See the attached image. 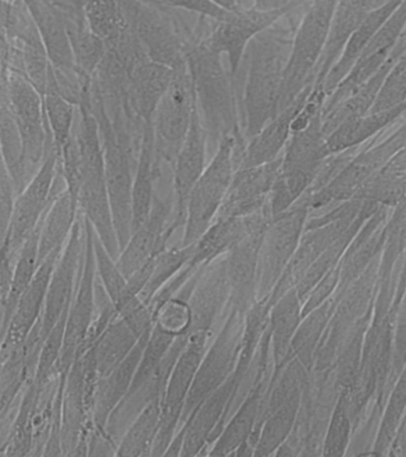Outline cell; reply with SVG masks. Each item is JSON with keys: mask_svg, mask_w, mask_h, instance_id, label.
Returning a JSON list of instances; mask_svg holds the SVG:
<instances>
[{"mask_svg": "<svg viewBox=\"0 0 406 457\" xmlns=\"http://www.w3.org/2000/svg\"><path fill=\"white\" fill-rule=\"evenodd\" d=\"M85 253L84 214L78 212L76 224L53 271L47 300L41 318L42 334L47 337L60 318L69 311L83 270Z\"/></svg>", "mask_w": 406, "mask_h": 457, "instance_id": "obj_18", "label": "cell"}, {"mask_svg": "<svg viewBox=\"0 0 406 457\" xmlns=\"http://www.w3.org/2000/svg\"><path fill=\"white\" fill-rule=\"evenodd\" d=\"M62 253H54L41 263L37 275L20 298L8 328L2 335L0 359L23 345L44 314L53 271Z\"/></svg>", "mask_w": 406, "mask_h": 457, "instance_id": "obj_25", "label": "cell"}, {"mask_svg": "<svg viewBox=\"0 0 406 457\" xmlns=\"http://www.w3.org/2000/svg\"><path fill=\"white\" fill-rule=\"evenodd\" d=\"M301 0H254L253 7L256 10L272 12V11H286L291 12Z\"/></svg>", "mask_w": 406, "mask_h": 457, "instance_id": "obj_53", "label": "cell"}, {"mask_svg": "<svg viewBox=\"0 0 406 457\" xmlns=\"http://www.w3.org/2000/svg\"><path fill=\"white\" fill-rule=\"evenodd\" d=\"M259 352V364L254 381L240 405L231 413L219 437L213 442L209 456L234 455L244 443L249 442L259 427L269 387L266 380L269 364L267 362L270 352V337L267 328L260 343Z\"/></svg>", "mask_w": 406, "mask_h": 457, "instance_id": "obj_16", "label": "cell"}, {"mask_svg": "<svg viewBox=\"0 0 406 457\" xmlns=\"http://www.w3.org/2000/svg\"><path fill=\"white\" fill-rule=\"evenodd\" d=\"M287 13L290 12H265L253 6L249 9L241 7L240 10L234 11L227 20L216 21L215 27L208 31L201 42L212 52L227 56L229 71L235 81L253 38L266 29L273 27Z\"/></svg>", "mask_w": 406, "mask_h": 457, "instance_id": "obj_17", "label": "cell"}, {"mask_svg": "<svg viewBox=\"0 0 406 457\" xmlns=\"http://www.w3.org/2000/svg\"><path fill=\"white\" fill-rule=\"evenodd\" d=\"M336 4L337 0L313 2L295 28L281 87L279 112L291 106L308 86L315 84Z\"/></svg>", "mask_w": 406, "mask_h": 457, "instance_id": "obj_7", "label": "cell"}, {"mask_svg": "<svg viewBox=\"0 0 406 457\" xmlns=\"http://www.w3.org/2000/svg\"><path fill=\"white\" fill-rule=\"evenodd\" d=\"M301 300L297 288L294 287L287 289L270 306L267 328L274 361L273 373L280 370L290 359L292 341L302 320Z\"/></svg>", "mask_w": 406, "mask_h": 457, "instance_id": "obj_31", "label": "cell"}, {"mask_svg": "<svg viewBox=\"0 0 406 457\" xmlns=\"http://www.w3.org/2000/svg\"><path fill=\"white\" fill-rule=\"evenodd\" d=\"M78 212L79 210L73 203L66 186L58 189L41 221L38 242L40 263L52 253H62L65 248L76 224Z\"/></svg>", "mask_w": 406, "mask_h": 457, "instance_id": "obj_36", "label": "cell"}, {"mask_svg": "<svg viewBox=\"0 0 406 457\" xmlns=\"http://www.w3.org/2000/svg\"><path fill=\"white\" fill-rule=\"evenodd\" d=\"M76 132L83 157V182L78 196V210L90 221L110 255L117 260L120 246L106 184L101 134L91 107V88L78 106Z\"/></svg>", "mask_w": 406, "mask_h": 457, "instance_id": "obj_2", "label": "cell"}, {"mask_svg": "<svg viewBox=\"0 0 406 457\" xmlns=\"http://www.w3.org/2000/svg\"><path fill=\"white\" fill-rule=\"evenodd\" d=\"M405 112L406 102L390 110L369 112L365 116L345 121L327 136L326 139L327 154L333 156L354 150L356 146L369 142L374 136L380 134L384 129Z\"/></svg>", "mask_w": 406, "mask_h": 457, "instance_id": "obj_35", "label": "cell"}, {"mask_svg": "<svg viewBox=\"0 0 406 457\" xmlns=\"http://www.w3.org/2000/svg\"><path fill=\"white\" fill-rule=\"evenodd\" d=\"M0 145H2V163L8 168L19 195L27 187L23 175V142L12 107L8 100L2 96H0Z\"/></svg>", "mask_w": 406, "mask_h": 457, "instance_id": "obj_42", "label": "cell"}, {"mask_svg": "<svg viewBox=\"0 0 406 457\" xmlns=\"http://www.w3.org/2000/svg\"><path fill=\"white\" fill-rule=\"evenodd\" d=\"M140 339L123 318L116 316L83 355L101 378L123 362Z\"/></svg>", "mask_w": 406, "mask_h": 457, "instance_id": "obj_33", "label": "cell"}, {"mask_svg": "<svg viewBox=\"0 0 406 457\" xmlns=\"http://www.w3.org/2000/svg\"><path fill=\"white\" fill-rule=\"evenodd\" d=\"M406 102V52L395 61L369 112L390 110Z\"/></svg>", "mask_w": 406, "mask_h": 457, "instance_id": "obj_48", "label": "cell"}, {"mask_svg": "<svg viewBox=\"0 0 406 457\" xmlns=\"http://www.w3.org/2000/svg\"><path fill=\"white\" fill-rule=\"evenodd\" d=\"M313 2H319V0H313Z\"/></svg>", "mask_w": 406, "mask_h": 457, "instance_id": "obj_56", "label": "cell"}, {"mask_svg": "<svg viewBox=\"0 0 406 457\" xmlns=\"http://www.w3.org/2000/svg\"><path fill=\"white\" fill-rule=\"evenodd\" d=\"M277 24L253 38L245 53L248 70L242 96L245 139L254 137L279 113L281 87L295 28Z\"/></svg>", "mask_w": 406, "mask_h": 457, "instance_id": "obj_1", "label": "cell"}, {"mask_svg": "<svg viewBox=\"0 0 406 457\" xmlns=\"http://www.w3.org/2000/svg\"><path fill=\"white\" fill-rule=\"evenodd\" d=\"M406 145V121L379 143H369L362 152L349 157L344 166L319 191L309 193L310 209H320L330 203L355 199L360 189Z\"/></svg>", "mask_w": 406, "mask_h": 457, "instance_id": "obj_12", "label": "cell"}, {"mask_svg": "<svg viewBox=\"0 0 406 457\" xmlns=\"http://www.w3.org/2000/svg\"><path fill=\"white\" fill-rule=\"evenodd\" d=\"M244 146L245 138L241 135L226 136L220 142L204 173L188 195L181 245H194L216 220Z\"/></svg>", "mask_w": 406, "mask_h": 457, "instance_id": "obj_6", "label": "cell"}, {"mask_svg": "<svg viewBox=\"0 0 406 457\" xmlns=\"http://www.w3.org/2000/svg\"><path fill=\"white\" fill-rule=\"evenodd\" d=\"M402 3V0H387L383 5L369 11L365 20L349 39L340 59H338L333 70L330 71V73L327 74L326 81L323 82L322 87L327 93V98L336 89L338 84L347 77L370 39L386 23L388 18L394 14Z\"/></svg>", "mask_w": 406, "mask_h": 457, "instance_id": "obj_32", "label": "cell"}, {"mask_svg": "<svg viewBox=\"0 0 406 457\" xmlns=\"http://www.w3.org/2000/svg\"><path fill=\"white\" fill-rule=\"evenodd\" d=\"M197 102L187 66L176 71L153 117L155 164L162 177V167L172 170L178 154L190 130Z\"/></svg>", "mask_w": 406, "mask_h": 457, "instance_id": "obj_10", "label": "cell"}, {"mask_svg": "<svg viewBox=\"0 0 406 457\" xmlns=\"http://www.w3.org/2000/svg\"><path fill=\"white\" fill-rule=\"evenodd\" d=\"M128 20L148 60L174 71L186 67L187 53L205 37L203 17L197 28L187 29L170 7L152 0H122Z\"/></svg>", "mask_w": 406, "mask_h": 457, "instance_id": "obj_5", "label": "cell"}, {"mask_svg": "<svg viewBox=\"0 0 406 457\" xmlns=\"http://www.w3.org/2000/svg\"><path fill=\"white\" fill-rule=\"evenodd\" d=\"M186 64L210 148L215 153L226 136L244 137L238 120L235 81L223 66L222 55L199 42L187 53Z\"/></svg>", "mask_w": 406, "mask_h": 457, "instance_id": "obj_4", "label": "cell"}, {"mask_svg": "<svg viewBox=\"0 0 406 457\" xmlns=\"http://www.w3.org/2000/svg\"><path fill=\"white\" fill-rule=\"evenodd\" d=\"M162 178L155 164L154 135L153 124H145L144 138L137 167H135L133 185V232L140 228L151 216L154 205L156 185Z\"/></svg>", "mask_w": 406, "mask_h": 457, "instance_id": "obj_34", "label": "cell"}, {"mask_svg": "<svg viewBox=\"0 0 406 457\" xmlns=\"http://www.w3.org/2000/svg\"><path fill=\"white\" fill-rule=\"evenodd\" d=\"M172 213L174 204L170 199L165 200L156 195L151 216L131 234L117 259V266L128 280L169 246L170 239L176 232L170 227Z\"/></svg>", "mask_w": 406, "mask_h": 457, "instance_id": "obj_22", "label": "cell"}, {"mask_svg": "<svg viewBox=\"0 0 406 457\" xmlns=\"http://www.w3.org/2000/svg\"><path fill=\"white\" fill-rule=\"evenodd\" d=\"M40 227L41 223L37 230L33 232V235L24 243L22 249L20 250L19 256H17L15 270H13L12 293H10L8 302L2 307V335L9 327L21 296L26 291L28 286L30 285V282L33 281L38 268L41 266L40 252H38Z\"/></svg>", "mask_w": 406, "mask_h": 457, "instance_id": "obj_41", "label": "cell"}, {"mask_svg": "<svg viewBox=\"0 0 406 457\" xmlns=\"http://www.w3.org/2000/svg\"><path fill=\"white\" fill-rule=\"evenodd\" d=\"M191 307L194 314L191 332L163 392L162 424L152 456L165 455L176 436L195 374L215 337V325L222 320V312L212 303L195 300Z\"/></svg>", "mask_w": 406, "mask_h": 457, "instance_id": "obj_3", "label": "cell"}, {"mask_svg": "<svg viewBox=\"0 0 406 457\" xmlns=\"http://www.w3.org/2000/svg\"><path fill=\"white\" fill-rule=\"evenodd\" d=\"M85 220V253L83 270L78 282L76 295L70 303L65 330V341L59 373L66 378L74 361L83 355L88 335L98 314L97 303V266L94 246L95 228L90 221Z\"/></svg>", "mask_w": 406, "mask_h": 457, "instance_id": "obj_13", "label": "cell"}, {"mask_svg": "<svg viewBox=\"0 0 406 457\" xmlns=\"http://www.w3.org/2000/svg\"><path fill=\"white\" fill-rule=\"evenodd\" d=\"M94 246L99 280L117 314L129 324L138 337H147L154 323L151 307L131 288L129 280L117 266V260L110 255L95 231Z\"/></svg>", "mask_w": 406, "mask_h": 457, "instance_id": "obj_19", "label": "cell"}, {"mask_svg": "<svg viewBox=\"0 0 406 457\" xmlns=\"http://www.w3.org/2000/svg\"><path fill=\"white\" fill-rule=\"evenodd\" d=\"M237 2L241 4V0H237ZM241 5H242V4H241Z\"/></svg>", "mask_w": 406, "mask_h": 457, "instance_id": "obj_55", "label": "cell"}, {"mask_svg": "<svg viewBox=\"0 0 406 457\" xmlns=\"http://www.w3.org/2000/svg\"><path fill=\"white\" fill-rule=\"evenodd\" d=\"M308 198L299 205L270 218L263 234L259 255L258 300L266 298L283 277V271L294 257L308 221Z\"/></svg>", "mask_w": 406, "mask_h": 457, "instance_id": "obj_14", "label": "cell"}, {"mask_svg": "<svg viewBox=\"0 0 406 457\" xmlns=\"http://www.w3.org/2000/svg\"><path fill=\"white\" fill-rule=\"evenodd\" d=\"M302 392L285 400L267 414L254 438V456L276 455L277 450L290 437L297 421Z\"/></svg>", "mask_w": 406, "mask_h": 457, "instance_id": "obj_38", "label": "cell"}, {"mask_svg": "<svg viewBox=\"0 0 406 457\" xmlns=\"http://www.w3.org/2000/svg\"><path fill=\"white\" fill-rule=\"evenodd\" d=\"M406 410V367L392 391L377 432L376 453H384L394 445Z\"/></svg>", "mask_w": 406, "mask_h": 457, "instance_id": "obj_46", "label": "cell"}, {"mask_svg": "<svg viewBox=\"0 0 406 457\" xmlns=\"http://www.w3.org/2000/svg\"><path fill=\"white\" fill-rule=\"evenodd\" d=\"M329 314V303H324L302 317V321L292 341L291 356L297 355V360L304 367H310L312 362V353H315L320 335L327 327Z\"/></svg>", "mask_w": 406, "mask_h": 457, "instance_id": "obj_44", "label": "cell"}, {"mask_svg": "<svg viewBox=\"0 0 406 457\" xmlns=\"http://www.w3.org/2000/svg\"><path fill=\"white\" fill-rule=\"evenodd\" d=\"M283 156L258 167L238 168L217 217H247L265 209Z\"/></svg>", "mask_w": 406, "mask_h": 457, "instance_id": "obj_24", "label": "cell"}, {"mask_svg": "<svg viewBox=\"0 0 406 457\" xmlns=\"http://www.w3.org/2000/svg\"><path fill=\"white\" fill-rule=\"evenodd\" d=\"M44 109L49 130L60 154L76 128L78 106L60 91L53 68L49 71L47 88L44 95Z\"/></svg>", "mask_w": 406, "mask_h": 457, "instance_id": "obj_39", "label": "cell"}, {"mask_svg": "<svg viewBox=\"0 0 406 457\" xmlns=\"http://www.w3.org/2000/svg\"><path fill=\"white\" fill-rule=\"evenodd\" d=\"M162 418V395H156L137 414L119 442L116 456H152Z\"/></svg>", "mask_w": 406, "mask_h": 457, "instance_id": "obj_37", "label": "cell"}, {"mask_svg": "<svg viewBox=\"0 0 406 457\" xmlns=\"http://www.w3.org/2000/svg\"><path fill=\"white\" fill-rule=\"evenodd\" d=\"M149 336L141 338L133 352L115 370L99 378L97 386H95L94 400V432L109 436L106 427H108L110 418L130 391Z\"/></svg>", "mask_w": 406, "mask_h": 457, "instance_id": "obj_27", "label": "cell"}, {"mask_svg": "<svg viewBox=\"0 0 406 457\" xmlns=\"http://www.w3.org/2000/svg\"><path fill=\"white\" fill-rule=\"evenodd\" d=\"M152 2L217 21L227 20L234 12L217 5L212 0H152Z\"/></svg>", "mask_w": 406, "mask_h": 457, "instance_id": "obj_50", "label": "cell"}, {"mask_svg": "<svg viewBox=\"0 0 406 457\" xmlns=\"http://www.w3.org/2000/svg\"><path fill=\"white\" fill-rule=\"evenodd\" d=\"M351 398L344 389L338 396L331 414L329 427L323 443L324 456H344L348 448L352 432Z\"/></svg>", "mask_w": 406, "mask_h": 457, "instance_id": "obj_45", "label": "cell"}, {"mask_svg": "<svg viewBox=\"0 0 406 457\" xmlns=\"http://www.w3.org/2000/svg\"><path fill=\"white\" fill-rule=\"evenodd\" d=\"M176 71L165 64L154 62L147 57L138 60L131 67L128 93L134 112L145 123H153V117L160 102L172 84Z\"/></svg>", "mask_w": 406, "mask_h": 457, "instance_id": "obj_28", "label": "cell"}, {"mask_svg": "<svg viewBox=\"0 0 406 457\" xmlns=\"http://www.w3.org/2000/svg\"><path fill=\"white\" fill-rule=\"evenodd\" d=\"M208 135L197 106L190 130L172 168L174 213L170 227L176 231L184 227L188 195L208 166Z\"/></svg>", "mask_w": 406, "mask_h": 457, "instance_id": "obj_21", "label": "cell"}, {"mask_svg": "<svg viewBox=\"0 0 406 457\" xmlns=\"http://www.w3.org/2000/svg\"><path fill=\"white\" fill-rule=\"evenodd\" d=\"M194 250L195 243L190 245L180 243V245L167 246L156 255L151 278L145 286L144 291L140 293V298L148 306L155 295L186 266L194 255Z\"/></svg>", "mask_w": 406, "mask_h": 457, "instance_id": "obj_43", "label": "cell"}, {"mask_svg": "<svg viewBox=\"0 0 406 457\" xmlns=\"http://www.w3.org/2000/svg\"><path fill=\"white\" fill-rule=\"evenodd\" d=\"M269 220L249 232L227 253L229 309L236 310L244 316L258 302L260 248Z\"/></svg>", "mask_w": 406, "mask_h": 457, "instance_id": "obj_23", "label": "cell"}, {"mask_svg": "<svg viewBox=\"0 0 406 457\" xmlns=\"http://www.w3.org/2000/svg\"><path fill=\"white\" fill-rule=\"evenodd\" d=\"M65 186L60 171L58 149L55 145H52L40 170L27 187L17 195L12 223L5 237L2 238V253L17 260L24 243L40 225L55 193Z\"/></svg>", "mask_w": 406, "mask_h": 457, "instance_id": "obj_9", "label": "cell"}, {"mask_svg": "<svg viewBox=\"0 0 406 457\" xmlns=\"http://www.w3.org/2000/svg\"><path fill=\"white\" fill-rule=\"evenodd\" d=\"M59 155L60 171L65 180L67 191L78 207V196H79L81 182H83V157H81L76 128Z\"/></svg>", "mask_w": 406, "mask_h": 457, "instance_id": "obj_49", "label": "cell"}, {"mask_svg": "<svg viewBox=\"0 0 406 457\" xmlns=\"http://www.w3.org/2000/svg\"><path fill=\"white\" fill-rule=\"evenodd\" d=\"M15 263L16 261L12 257H10L8 253H2V268H0V303H2V307L8 302L10 293H12Z\"/></svg>", "mask_w": 406, "mask_h": 457, "instance_id": "obj_52", "label": "cell"}, {"mask_svg": "<svg viewBox=\"0 0 406 457\" xmlns=\"http://www.w3.org/2000/svg\"><path fill=\"white\" fill-rule=\"evenodd\" d=\"M16 198L17 192L12 175L5 164L2 163V170H0V231H2V238L5 237L10 223H12Z\"/></svg>", "mask_w": 406, "mask_h": 457, "instance_id": "obj_51", "label": "cell"}, {"mask_svg": "<svg viewBox=\"0 0 406 457\" xmlns=\"http://www.w3.org/2000/svg\"><path fill=\"white\" fill-rule=\"evenodd\" d=\"M244 320L245 316L238 311L228 310L195 374L181 414L179 428L186 423L195 409L234 373L240 356Z\"/></svg>", "mask_w": 406, "mask_h": 457, "instance_id": "obj_11", "label": "cell"}, {"mask_svg": "<svg viewBox=\"0 0 406 457\" xmlns=\"http://www.w3.org/2000/svg\"><path fill=\"white\" fill-rule=\"evenodd\" d=\"M0 77V96L8 100L22 137L23 175L28 186L54 145L46 120L44 96L19 71L2 68Z\"/></svg>", "mask_w": 406, "mask_h": 457, "instance_id": "obj_8", "label": "cell"}, {"mask_svg": "<svg viewBox=\"0 0 406 457\" xmlns=\"http://www.w3.org/2000/svg\"><path fill=\"white\" fill-rule=\"evenodd\" d=\"M84 11L88 28L105 46L115 45L131 29L122 0H87Z\"/></svg>", "mask_w": 406, "mask_h": 457, "instance_id": "obj_40", "label": "cell"}, {"mask_svg": "<svg viewBox=\"0 0 406 457\" xmlns=\"http://www.w3.org/2000/svg\"><path fill=\"white\" fill-rule=\"evenodd\" d=\"M406 29V0H402L398 9L388 18L386 23L381 27L365 50H363L354 67L349 71L347 77L338 84L336 89L326 100L324 110L329 109L335 104L347 98L355 92L360 86L369 81L380 68L387 62L395 46L401 41Z\"/></svg>", "mask_w": 406, "mask_h": 457, "instance_id": "obj_20", "label": "cell"}, {"mask_svg": "<svg viewBox=\"0 0 406 457\" xmlns=\"http://www.w3.org/2000/svg\"><path fill=\"white\" fill-rule=\"evenodd\" d=\"M67 314H69V311L60 318L58 323L46 337L44 345H42L37 375H35L33 381L38 387H44L53 378L60 375L59 366L60 360H62L63 341H65Z\"/></svg>", "mask_w": 406, "mask_h": 457, "instance_id": "obj_47", "label": "cell"}, {"mask_svg": "<svg viewBox=\"0 0 406 457\" xmlns=\"http://www.w3.org/2000/svg\"><path fill=\"white\" fill-rule=\"evenodd\" d=\"M95 386L88 384L83 357L67 374L62 393V445L63 456H88V441L95 430Z\"/></svg>", "mask_w": 406, "mask_h": 457, "instance_id": "obj_15", "label": "cell"}, {"mask_svg": "<svg viewBox=\"0 0 406 457\" xmlns=\"http://www.w3.org/2000/svg\"><path fill=\"white\" fill-rule=\"evenodd\" d=\"M313 85L315 84L308 86L291 106L278 113L261 129V131L258 132L254 137L248 139L237 170L262 166L283 156L288 139L291 137L292 121L311 95Z\"/></svg>", "mask_w": 406, "mask_h": 457, "instance_id": "obj_26", "label": "cell"}, {"mask_svg": "<svg viewBox=\"0 0 406 457\" xmlns=\"http://www.w3.org/2000/svg\"><path fill=\"white\" fill-rule=\"evenodd\" d=\"M372 9V0H337L326 49L317 68L315 87H319L326 81L349 39Z\"/></svg>", "mask_w": 406, "mask_h": 457, "instance_id": "obj_29", "label": "cell"}, {"mask_svg": "<svg viewBox=\"0 0 406 457\" xmlns=\"http://www.w3.org/2000/svg\"><path fill=\"white\" fill-rule=\"evenodd\" d=\"M406 52V38H401L395 46L394 54H392L387 62L377 71L369 81L360 86L355 92H352L347 98L342 99L341 102L335 104L329 109L323 110V132L327 137L334 130H336L340 125L345 123L352 118L365 116L369 113L376 103L377 93H379L381 86H383L385 79H386L388 71L394 66L395 61L402 53Z\"/></svg>", "mask_w": 406, "mask_h": 457, "instance_id": "obj_30", "label": "cell"}, {"mask_svg": "<svg viewBox=\"0 0 406 457\" xmlns=\"http://www.w3.org/2000/svg\"><path fill=\"white\" fill-rule=\"evenodd\" d=\"M212 2L229 11H237L240 10L241 7H244L237 0H212Z\"/></svg>", "mask_w": 406, "mask_h": 457, "instance_id": "obj_54", "label": "cell"}]
</instances>
